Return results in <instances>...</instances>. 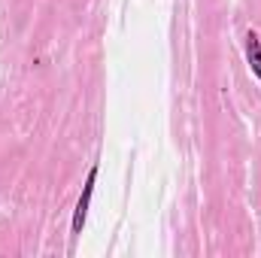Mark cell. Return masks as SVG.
<instances>
[{
  "mask_svg": "<svg viewBox=\"0 0 261 258\" xmlns=\"http://www.w3.org/2000/svg\"><path fill=\"white\" fill-rule=\"evenodd\" d=\"M246 55H249V67H252V73L258 76V82H261V43H258L255 34L246 37Z\"/></svg>",
  "mask_w": 261,
  "mask_h": 258,
  "instance_id": "cell-2",
  "label": "cell"
},
{
  "mask_svg": "<svg viewBox=\"0 0 261 258\" xmlns=\"http://www.w3.org/2000/svg\"><path fill=\"white\" fill-rule=\"evenodd\" d=\"M94 176H97V167L88 170V179H85V189H82V197L76 203V216H73V234L82 231L85 225V216H88V203H91V192H94Z\"/></svg>",
  "mask_w": 261,
  "mask_h": 258,
  "instance_id": "cell-1",
  "label": "cell"
}]
</instances>
